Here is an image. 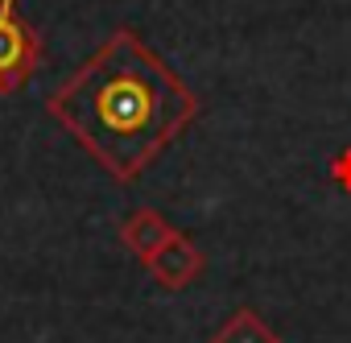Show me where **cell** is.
<instances>
[{
	"label": "cell",
	"instance_id": "1",
	"mask_svg": "<svg viewBox=\"0 0 351 343\" xmlns=\"http://www.w3.org/2000/svg\"><path fill=\"white\" fill-rule=\"evenodd\" d=\"M46 112L104 165L112 182L132 187L199 120L203 104L132 29H116L50 91Z\"/></svg>",
	"mask_w": 351,
	"mask_h": 343
},
{
	"label": "cell",
	"instance_id": "4",
	"mask_svg": "<svg viewBox=\"0 0 351 343\" xmlns=\"http://www.w3.org/2000/svg\"><path fill=\"white\" fill-rule=\"evenodd\" d=\"M173 236H178V228H173L161 211H153V207H136V211H128V215L120 220V240H124V248H128L136 261H149V257L161 252Z\"/></svg>",
	"mask_w": 351,
	"mask_h": 343
},
{
	"label": "cell",
	"instance_id": "2",
	"mask_svg": "<svg viewBox=\"0 0 351 343\" xmlns=\"http://www.w3.org/2000/svg\"><path fill=\"white\" fill-rule=\"evenodd\" d=\"M42 62V38L38 29L17 17L13 9H0V95L21 91Z\"/></svg>",
	"mask_w": 351,
	"mask_h": 343
},
{
	"label": "cell",
	"instance_id": "3",
	"mask_svg": "<svg viewBox=\"0 0 351 343\" xmlns=\"http://www.w3.org/2000/svg\"><path fill=\"white\" fill-rule=\"evenodd\" d=\"M145 269H149V277H153L161 289H186V285H195V281L203 277L207 257H203V248H199L186 232H178L161 252H153V257L145 261Z\"/></svg>",
	"mask_w": 351,
	"mask_h": 343
},
{
	"label": "cell",
	"instance_id": "6",
	"mask_svg": "<svg viewBox=\"0 0 351 343\" xmlns=\"http://www.w3.org/2000/svg\"><path fill=\"white\" fill-rule=\"evenodd\" d=\"M326 174H330V182H335L343 195H351V145H343V149L326 161Z\"/></svg>",
	"mask_w": 351,
	"mask_h": 343
},
{
	"label": "cell",
	"instance_id": "5",
	"mask_svg": "<svg viewBox=\"0 0 351 343\" xmlns=\"http://www.w3.org/2000/svg\"><path fill=\"white\" fill-rule=\"evenodd\" d=\"M211 343H281V335L252 306H240V310H232L219 322V331L211 335Z\"/></svg>",
	"mask_w": 351,
	"mask_h": 343
},
{
	"label": "cell",
	"instance_id": "7",
	"mask_svg": "<svg viewBox=\"0 0 351 343\" xmlns=\"http://www.w3.org/2000/svg\"><path fill=\"white\" fill-rule=\"evenodd\" d=\"M0 9H13V0H0Z\"/></svg>",
	"mask_w": 351,
	"mask_h": 343
}]
</instances>
